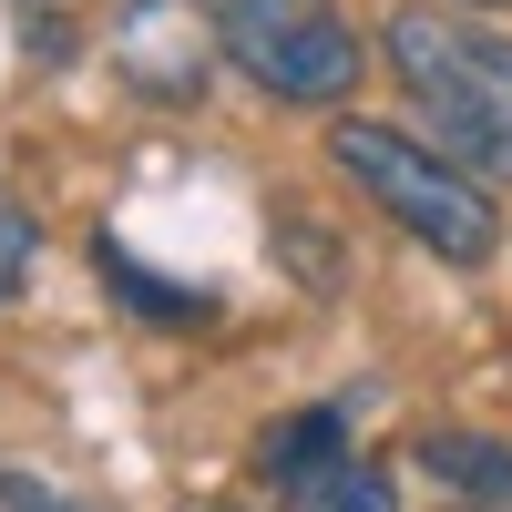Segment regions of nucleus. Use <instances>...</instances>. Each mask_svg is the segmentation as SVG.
I'll return each instance as SVG.
<instances>
[{"label":"nucleus","instance_id":"obj_4","mask_svg":"<svg viewBox=\"0 0 512 512\" xmlns=\"http://www.w3.org/2000/svg\"><path fill=\"white\" fill-rule=\"evenodd\" d=\"M164 31H175V0H134L123 31H113V62L134 72L154 103H185V93H205V52H164Z\"/></svg>","mask_w":512,"mask_h":512},{"label":"nucleus","instance_id":"obj_3","mask_svg":"<svg viewBox=\"0 0 512 512\" xmlns=\"http://www.w3.org/2000/svg\"><path fill=\"white\" fill-rule=\"evenodd\" d=\"M226 62H236L267 103H349V93H359V31H338L328 11L236 21V31H226Z\"/></svg>","mask_w":512,"mask_h":512},{"label":"nucleus","instance_id":"obj_5","mask_svg":"<svg viewBox=\"0 0 512 512\" xmlns=\"http://www.w3.org/2000/svg\"><path fill=\"white\" fill-rule=\"evenodd\" d=\"M410 461H420L431 482L472 492L482 512H512V441H492V431H420Z\"/></svg>","mask_w":512,"mask_h":512},{"label":"nucleus","instance_id":"obj_6","mask_svg":"<svg viewBox=\"0 0 512 512\" xmlns=\"http://www.w3.org/2000/svg\"><path fill=\"white\" fill-rule=\"evenodd\" d=\"M277 502L287 512H390V482H379L359 451H338V461H318V472L277 482Z\"/></svg>","mask_w":512,"mask_h":512},{"label":"nucleus","instance_id":"obj_8","mask_svg":"<svg viewBox=\"0 0 512 512\" xmlns=\"http://www.w3.org/2000/svg\"><path fill=\"white\" fill-rule=\"evenodd\" d=\"M93 267H103V287H113V297H134V308H144V318H205V297H195V287H154V277L134 267V256H123V246H113V236L93 246Z\"/></svg>","mask_w":512,"mask_h":512},{"label":"nucleus","instance_id":"obj_7","mask_svg":"<svg viewBox=\"0 0 512 512\" xmlns=\"http://www.w3.org/2000/svg\"><path fill=\"white\" fill-rule=\"evenodd\" d=\"M349 451V420L338 410H297V420H267V441H256V472L267 482H297V472H318V461Z\"/></svg>","mask_w":512,"mask_h":512},{"label":"nucleus","instance_id":"obj_13","mask_svg":"<svg viewBox=\"0 0 512 512\" xmlns=\"http://www.w3.org/2000/svg\"><path fill=\"white\" fill-rule=\"evenodd\" d=\"M52 512H72V502H52Z\"/></svg>","mask_w":512,"mask_h":512},{"label":"nucleus","instance_id":"obj_1","mask_svg":"<svg viewBox=\"0 0 512 512\" xmlns=\"http://www.w3.org/2000/svg\"><path fill=\"white\" fill-rule=\"evenodd\" d=\"M390 62L410 82V103L431 113L441 154H461L492 185H512V41L482 31V21L390 11Z\"/></svg>","mask_w":512,"mask_h":512},{"label":"nucleus","instance_id":"obj_2","mask_svg":"<svg viewBox=\"0 0 512 512\" xmlns=\"http://www.w3.org/2000/svg\"><path fill=\"white\" fill-rule=\"evenodd\" d=\"M328 164H338V175H349L390 226H410L420 246L441 256V267H482V256L502 246L492 195H482V185H461L431 144L390 134V123H338V134H328Z\"/></svg>","mask_w":512,"mask_h":512},{"label":"nucleus","instance_id":"obj_12","mask_svg":"<svg viewBox=\"0 0 512 512\" xmlns=\"http://www.w3.org/2000/svg\"><path fill=\"white\" fill-rule=\"evenodd\" d=\"M482 11H512V0H482Z\"/></svg>","mask_w":512,"mask_h":512},{"label":"nucleus","instance_id":"obj_10","mask_svg":"<svg viewBox=\"0 0 512 512\" xmlns=\"http://www.w3.org/2000/svg\"><path fill=\"white\" fill-rule=\"evenodd\" d=\"M195 11H216V21L236 31V21H287V11H328V0H195Z\"/></svg>","mask_w":512,"mask_h":512},{"label":"nucleus","instance_id":"obj_9","mask_svg":"<svg viewBox=\"0 0 512 512\" xmlns=\"http://www.w3.org/2000/svg\"><path fill=\"white\" fill-rule=\"evenodd\" d=\"M31 256H41V226L21 216L11 195H0V297H21V277H31Z\"/></svg>","mask_w":512,"mask_h":512},{"label":"nucleus","instance_id":"obj_11","mask_svg":"<svg viewBox=\"0 0 512 512\" xmlns=\"http://www.w3.org/2000/svg\"><path fill=\"white\" fill-rule=\"evenodd\" d=\"M185 512H236V502H185Z\"/></svg>","mask_w":512,"mask_h":512}]
</instances>
